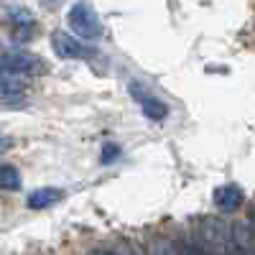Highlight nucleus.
<instances>
[{
	"label": "nucleus",
	"instance_id": "1",
	"mask_svg": "<svg viewBox=\"0 0 255 255\" xmlns=\"http://www.w3.org/2000/svg\"><path fill=\"white\" fill-rule=\"evenodd\" d=\"M197 245H202L209 255H232V225L204 217L197 222Z\"/></svg>",
	"mask_w": 255,
	"mask_h": 255
},
{
	"label": "nucleus",
	"instance_id": "2",
	"mask_svg": "<svg viewBox=\"0 0 255 255\" xmlns=\"http://www.w3.org/2000/svg\"><path fill=\"white\" fill-rule=\"evenodd\" d=\"M67 20H69L72 36L79 38V41H97V38L102 36V20H100V15L95 13V8L87 5V3L72 5Z\"/></svg>",
	"mask_w": 255,
	"mask_h": 255
},
{
	"label": "nucleus",
	"instance_id": "3",
	"mask_svg": "<svg viewBox=\"0 0 255 255\" xmlns=\"http://www.w3.org/2000/svg\"><path fill=\"white\" fill-rule=\"evenodd\" d=\"M0 69L13 72V74H23V77L46 72L41 56H33V54H26V51H8V54H3L0 56Z\"/></svg>",
	"mask_w": 255,
	"mask_h": 255
},
{
	"label": "nucleus",
	"instance_id": "4",
	"mask_svg": "<svg viewBox=\"0 0 255 255\" xmlns=\"http://www.w3.org/2000/svg\"><path fill=\"white\" fill-rule=\"evenodd\" d=\"M51 49H54V54L59 59H67V61L84 59V56L90 54L87 46H84L79 38H74L72 33H67V31H54L51 33Z\"/></svg>",
	"mask_w": 255,
	"mask_h": 255
},
{
	"label": "nucleus",
	"instance_id": "5",
	"mask_svg": "<svg viewBox=\"0 0 255 255\" xmlns=\"http://www.w3.org/2000/svg\"><path fill=\"white\" fill-rule=\"evenodd\" d=\"M245 202V191L238 186V184H225V186H217L215 189V204L220 212L225 215H232V212H238Z\"/></svg>",
	"mask_w": 255,
	"mask_h": 255
},
{
	"label": "nucleus",
	"instance_id": "6",
	"mask_svg": "<svg viewBox=\"0 0 255 255\" xmlns=\"http://www.w3.org/2000/svg\"><path fill=\"white\" fill-rule=\"evenodd\" d=\"M232 255H255V230L248 222L232 225Z\"/></svg>",
	"mask_w": 255,
	"mask_h": 255
},
{
	"label": "nucleus",
	"instance_id": "7",
	"mask_svg": "<svg viewBox=\"0 0 255 255\" xmlns=\"http://www.w3.org/2000/svg\"><path fill=\"white\" fill-rule=\"evenodd\" d=\"M130 92L135 95V100L140 102V110L148 120H163L168 115V108H166V102L153 97V95H145L140 87H135V84H130Z\"/></svg>",
	"mask_w": 255,
	"mask_h": 255
},
{
	"label": "nucleus",
	"instance_id": "8",
	"mask_svg": "<svg viewBox=\"0 0 255 255\" xmlns=\"http://www.w3.org/2000/svg\"><path fill=\"white\" fill-rule=\"evenodd\" d=\"M64 199V189H56V186H41V189H33L26 204L28 209H49L54 204H59Z\"/></svg>",
	"mask_w": 255,
	"mask_h": 255
},
{
	"label": "nucleus",
	"instance_id": "9",
	"mask_svg": "<svg viewBox=\"0 0 255 255\" xmlns=\"http://www.w3.org/2000/svg\"><path fill=\"white\" fill-rule=\"evenodd\" d=\"M28 87V77L23 74H13V72H3L0 69V95L3 97H20Z\"/></svg>",
	"mask_w": 255,
	"mask_h": 255
},
{
	"label": "nucleus",
	"instance_id": "10",
	"mask_svg": "<svg viewBox=\"0 0 255 255\" xmlns=\"http://www.w3.org/2000/svg\"><path fill=\"white\" fill-rule=\"evenodd\" d=\"M23 186L20 181V171L13 163H0V189L3 191H18Z\"/></svg>",
	"mask_w": 255,
	"mask_h": 255
},
{
	"label": "nucleus",
	"instance_id": "11",
	"mask_svg": "<svg viewBox=\"0 0 255 255\" xmlns=\"http://www.w3.org/2000/svg\"><path fill=\"white\" fill-rule=\"evenodd\" d=\"M145 255H179V248H176L174 243H168V240L158 238V240H153L151 245H148Z\"/></svg>",
	"mask_w": 255,
	"mask_h": 255
},
{
	"label": "nucleus",
	"instance_id": "12",
	"mask_svg": "<svg viewBox=\"0 0 255 255\" xmlns=\"http://www.w3.org/2000/svg\"><path fill=\"white\" fill-rule=\"evenodd\" d=\"M36 33V23L31 20V23H18L13 26V41H18V44H28V41L33 38Z\"/></svg>",
	"mask_w": 255,
	"mask_h": 255
},
{
	"label": "nucleus",
	"instance_id": "13",
	"mask_svg": "<svg viewBox=\"0 0 255 255\" xmlns=\"http://www.w3.org/2000/svg\"><path fill=\"white\" fill-rule=\"evenodd\" d=\"M179 255H209L202 245H197L194 240H191V243H184L181 248H179Z\"/></svg>",
	"mask_w": 255,
	"mask_h": 255
},
{
	"label": "nucleus",
	"instance_id": "14",
	"mask_svg": "<svg viewBox=\"0 0 255 255\" xmlns=\"http://www.w3.org/2000/svg\"><path fill=\"white\" fill-rule=\"evenodd\" d=\"M118 153H120V148L115 145V143H105L102 145V163H113V158H118Z\"/></svg>",
	"mask_w": 255,
	"mask_h": 255
},
{
	"label": "nucleus",
	"instance_id": "15",
	"mask_svg": "<svg viewBox=\"0 0 255 255\" xmlns=\"http://www.w3.org/2000/svg\"><path fill=\"white\" fill-rule=\"evenodd\" d=\"M10 148H13V140H10V138H0V156L8 153Z\"/></svg>",
	"mask_w": 255,
	"mask_h": 255
},
{
	"label": "nucleus",
	"instance_id": "16",
	"mask_svg": "<svg viewBox=\"0 0 255 255\" xmlns=\"http://www.w3.org/2000/svg\"><path fill=\"white\" fill-rule=\"evenodd\" d=\"M90 255H115V253H110V250H92Z\"/></svg>",
	"mask_w": 255,
	"mask_h": 255
},
{
	"label": "nucleus",
	"instance_id": "17",
	"mask_svg": "<svg viewBox=\"0 0 255 255\" xmlns=\"http://www.w3.org/2000/svg\"><path fill=\"white\" fill-rule=\"evenodd\" d=\"M250 227H253V230H255V209H253V212H250Z\"/></svg>",
	"mask_w": 255,
	"mask_h": 255
}]
</instances>
